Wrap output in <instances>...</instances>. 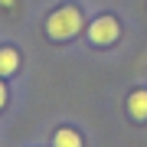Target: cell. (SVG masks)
Segmentation results:
<instances>
[{
    "label": "cell",
    "instance_id": "obj_1",
    "mask_svg": "<svg viewBox=\"0 0 147 147\" xmlns=\"http://www.w3.org/2000/svg\"><path fill=\"white\" fill-rule=\"evenodd\" d=\"M82 26H85V16H82V10L75 3L56 7V10L49 13V20H46V33H49V39H56V42H65V39L79 36Z\"/></svg>",
    "mask_w": 147,
    "mask_h": 147
},
{
    "label": "cell",
    "instance_id": "obj_2",
    "mask_svg": "<svg viewBox=\"0 0 147 147\" xmlns=\"http://www.w3.org/2000/svg\"><path fill=\"white\" fill-rule=\"evenodd\" d=\"M118 36H121V23L111 13H101L88 23V39L95 46H111V42H118Z\"/></svg>",
    "mask_w": 147,
    "mask_h": 147
},
{
    "label": "cell",
    "instance_id": "obj_3",
    "mask_svg": "<svg viewBox=\"0 0 147 147\" xmlns=\"http://www.w3.org/2000/svg\"><path fill=\"white\" fill-rule=\"evenodd\" d=\"M127 115L134 121H147V88H134L127 98Z\"/></svg>",
    "mask_w": 147,
    "mask_h": 147
},
{
    "label": "cell",
    "instance_id": "obj_4",
    "mask_svg": "<svg viewBox=\"0 0 147 147\" xmlns=\"http://www.w3.org/2000/svg\"><path fill=\"white\" fill-rule=\"evenodd\" d=\"M20 69V53L13 46H3L0 49V75H13Z\"/></svg>",
    "mask_w": 147,
    "mask_h": 147
},
{
    "label": "cell",
    "instance_id": "obj_5",
    "mask_svg": "<svg viewBox=\"0 0 147 147\" xmlns=\"http://www.w3.org/2000/svg\"><path fill=\"white\" fill-rule=\"evenodd\" d=\"M53 147H82V137H79V131H72V127H59L53 134Z\"/></svg>",
    "mask_w": 147,
    "mask_h": 147
},
{
    "label": "cell",
    "instance_id": "obj_6",
    "mask_svg": "<svg viewBox=\"0 0 147 147\" xmlns=\"http://www.w3.org/2000/svg\"><path fill=\"white\" fill-rule=\"evenodd\" d=\"M3 105H7V85L0 82V108H3Z\"/></svg>",
    "mask_w": 147,
    "mask_h": 147
},
{
    "label": "cell",
    "instance_id": "obj_7",
    "mask_svg": "<svg viewBox=\"0 0 147 147\" xmlns=\"http://www.w3.org/2000/svg\"><path fill=\"white\" fill-rule=\"evenodd\" d=\"M16 3V0H0V7H13Z\"/></svg>",
    "mask_w": 147,
    "mask_h": 147
}]
</instances>
